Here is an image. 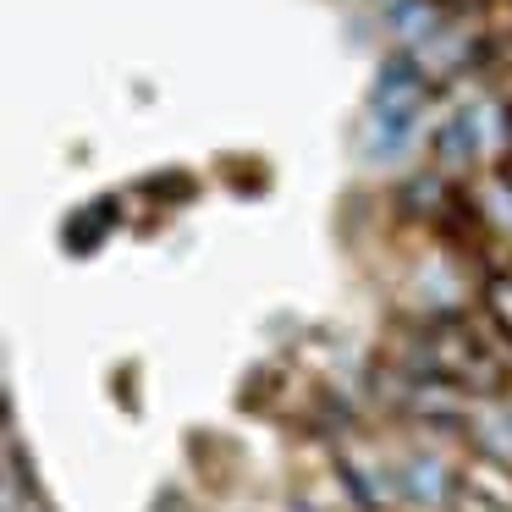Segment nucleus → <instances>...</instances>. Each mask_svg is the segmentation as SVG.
<instances>
[{"mask_svg": "<svg viewBox=\"0 0 512 512\" xmlns=\"http://www.w3.org/2000/svg\"><path fill=\"white\" fill-rule=\"evenodd\" d=\"M188 457H193V468H199V479H204L210 490H226V485H232L237 457H232V446H226V435H215V430H188Z\"/></svg>", "mask_w": 512, "mask_h": 512, "instance_id": "obj_5", "label": "nucleus"}, {"mask_svg": "<svg viewBox=\"0 0 512 512\" xmlns=\"http://www.w3.org/2000/svg\"><path fill=\"white\" fill-rule=\"evenodd\" d=\"M424 100H430V72L419 67L413 50H391L375 67V83H369V127H375L369 155L375 160L402 155L413 144V133H419Z\"/></svg>", "mask_w": 512, "mask_h": 512, "instance_id": "obj_1", "label": "nucleus"}, {"mask_svg": "<svg viewBox=\"0 0 512 512\" xmlns=\"http://www.w3.org/2000/svg\"><path fill=\"white\" fill-rule=\"evenodd\" d=\"M397 490L408 501H419V507H446L457 496V468L435 446H413L397 463Z\"/></svg>", "mask_w": 512, "mask_h": 512, "instance_id": "obj_3", "label": "nucleus"}, {"mask_svg": "<svg viewBox=\"0 0 512 512\" xmlns=\"http://www.w3.org/2000/svg\"><path fill=\"white\" fill-rule=\"evenodd\" d=\"M485 309H490V320H496L501 342L512 347V270H507V276H490V287H485Z\"/></svg>", "mask_w": 512, "mask_h": 512, "instance_id": "obj_9", "label": "nucleus"}, {"mask_svg": "<svg viewBox=\"0 0 512 512\" xmlns=\"http://www.w3.org/2000/svg\"><path fill=\"white\" fill-rule=\"evenodd\" d=\"M276 386H281V369H276V364H259L254 375L243 380V391H237V408H243V413H248V408L265 413V408H270V391H276Z\"/></svg>", "mask_w": 512, "mask_h": 512, "instance_id": "obj_8", "label": "nucleus"}, {"mask_svg": "<svg viewBox=\"0 0 512 512\" xmlns=\"http://www.w3.org/2000/svg\"><path fill=\"white\" fill-rule=\"evenodd\" d=\"M446 6H474V0H446Z\"/></svg>", "mask_w": 512, "mask_h": 512, "instance_id": "obj_13", "label": "nucleus"}, {"mask_svg": "<svg viewBox=\"0 0 512 512\" xmlns=\"http://www.w3.org/2000/svg\"><path fill=\"white\" fill-rule=\"evenodd\" d=\"M430 149H435V160L441 166H452V171H468L479 160V122L468 111H457L452 122L441 127V133L430 138Z\"/></svg>", "mask_w": 512, "mask_h": 512, "instance_id": "obj_6", "label": "nucleus"}, {"mask_svg": "<svg viewBox=\"0 0 512 512\" xmlns=\"http://www.w3.org/2000/svg\"><path fill=\"white\" fill-rule=\"evenodd\" d=\"M144 193L160 204H193L199 199V177H193V171H155V177L144 182Z\"/></svg>", "mask_w": 512, "mask_h": 512, "instance_id": "obj_7", "label": "nucleus"}, {"mask_svg": "<svg viewBox=\"0 0 512 512\" xmlns=\"http://www.w3.org/2000/svg\"><path fill=\"white\" fill-rule=\"evenodd\" d=\"M479 435H485V446H479V452L507 457V452H512V402H501V408L490 413L485 424H479Z\"/></svg>", "mask_w": 512, "mask_h": 512, "instance_id": "obj_10", "label": "nucleus"}, {"mask_svg": "<svg viewBox=\"0 0 512 512\" xmlns=\"http://www.w3.org/2000/svg\"><path fill=\"white\" fill-rule=\"evenodd\" d=\"M149 512H199V501L188 496V485H160L155 501H149Z\"/></svg>", "mask_w": 512, "mask_h": 512, "instance_id": "obj_11", "label": "nucleus"}, {"mask_svg": "<svg viewBox=\"0 0 512 512\" xmlns=\"http://www.w3.org/2000/svg\"><path fill=\"white\" fill-rule=\"evenodd\" d=\"M116 215H122V204H116L111 193H105V199H94V204H83V210L67 221V232H61L67 254H94V248L105 243V232L116 226Z\"/></svg>", "mask_w": 512, "mask_h": 512, "instance_id": "obj_4", "label": "nucleus"}, {"mask_svg": "<svg viewBox=\"0 0 512 512\" xmlns=\"http://www.w3.org/2000/svg\"><path fill=\"white\" fill-rule=\"evenodd\" d=\"M457 512H512V463L496 452H468L457 463Z\"/></svg>", "mask_w": 512, "mask_h": 512, "instance_id": "obj_2", "label": "nucleus"}, {"mask_svg": "<svg viewBox=\"0 0 512 512\" xmlns=\"http://www.w3.org/2000/svg\"><path fill=\"white\" fill-rule=\"evenodd\" d=\"M496 171H501V188L512 193V149H507V155H501V166H496Z\"/></svg>", "mask_w": 512, "mask_h": 512, "instance_id": "obj_12", "label": "nucleus"}]
</instances>
